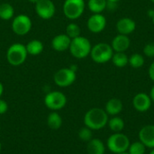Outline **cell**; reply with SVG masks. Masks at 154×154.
Returning <instances> with one entry per match:
<instances>
[{"instance_id":"cell-31","label":"cell","mask_w":154,"mask_h":154,"mask_svg":"<svg viewBox=\"0 0 154 154\" xmlns=\"http://www.w3.org/2000/svg\"><path fill=\"white\" fill-rule=\"evenodd\" d=\"M148 75H149V78L152 79V81H153L154 82V60L151 63V65H150V67H149Z\"/></svg>"},{"instance_id":"cell-30","label":"cell","mask_w":154,"mask_h":154,"mask_svg":"<svg viewBox=\"0 0 154 154\" xmlns=\"http://www.w3.org/2000/svg\"><path fill=\"white\" fill-rule=\"evenodd\" d=\"M7 110H8V105H7V103L5 100H3V99L0 98V115L5 114Z\"/></svg>"},{"instance_id":"cell-33","label":"cell","mask_w":154,"mask_h":154,"mask_svg":"<svg viewBox=\"0 0 154 154\" xmlns=\"http://www.w3.org/2000/svg\"><path fill=\"white\" fill-rule=\"evenodd\" d=\"M150 97H151V99H152V101L154 102V86H152V89H151V91H150Z\"/></svg>"},{"instance_id":"cell-4","label":"cell","mask_w":154,"mask_h":154,"mask_svg":"<svg viewBox=\"0 0 154 154\" xmlns=\"http://www.w3.org/2000/svg\"><path fill=\"white\" fill-rule=\"evenodd\" d=\"M114 51L109 43L98 42L96 45L92 46L89 56L94 62L104 64L111 60Z\"/></svg>"},{"instance_id":"cell-17","label":"cell","mask_w":154,"mask_h":154,"mask_svg":"<svg viewBox=\"0 0 154 154\" xmlns=\"http://www.w3.org/2000/svg\"><path fill=\"white\" fill-rule=\"evenodd\" d=\"M123 110V103L118 98H111L106 104L105 111L108 116H117Z\"/></svg>"},{"instance_id":"cell-35","label":"cell","mask_w":154,"mask_h":154,"mask_svg":"<svg viewBox=\"0 0 154 154\" xmlns=\"http://www.w3.org/2000/svg\"><path fill=\"white\" fill-rule=\"evenodd\" d=\"M3 92H4V86H3V84L0 82V97H1V96L3 95Z\"/></svg>"},{"instance_id":"cell-12","label":"cell","mask_w":154,"mask_h":154,"mask_svg":"<svg viewBox=\"0 0 154 154\" xmlns=\"http://www.w3.org/2000/svg\"><path fill=\"white\" fill-rule=\"evenodd\" d=\"M116 29L117 31V33L119 34L129 35L135 31L136 23L134 19L130 17H123L116 22Z\"/></svg>"},{"instance_id":"cell-34","label":"cell","mask_w":154,"mask_h":154,"mask_svg":"<svg viewBox=\"0 0 154 154\" xmlns=\"http://www.w3.org/2000/svg\"><path fill=\"white\" fill-rule=\"evenodd\" d=\"M147 14L151 17V18H152V16H153V14H154V10H149L148 12H147Z\"/></svg>"},{"instance_id":"cell-7","label":"cell","mask_w":154,"mask_h":154,"mask_svg":"<svg viewBox=\"0 0 154 154\" xmlns=\"http://www.w3.org/2000/svg\"><path fill=\"white\" fill-rule=\"evenodd\" d=\"M32 23L31 18L24 14H21L16 16H14L11 23V28L12 31L19 36L26 35L32 29Z\"/></svg>"},{"instance_id":"cell-19","label":"cell","mask_w":154,"mask_h":154,"mask_svg":"<svg viewBox=\"0 0 154 154\" xmlns=\"http://www.w3.org/2000/svg\"><path fill=\"white\" fill-rule=\"evenodd\" d=\"M25 48L29 55L36 56L43 51L44 45L40 40H32L25 45Z\"/></svg>"},{"instance_id":"cell-16","label":"cell","mask_w":154,"mask_h":154,"mask_svg":"<svg viewBox=\"0 0 154 154\" xmlns=\"http://www.w3.org/2000/svg\"><path fill=\"white\" fill-rule=\"evenodd\" d=\"M71 39L66 33H60L56 36L51 41L52 49L58 52H63L69 49Z\"/></svg>"},{"instance_id":"cell-15","label":"cell","mask_w":154,"mask_h":154,"mask_svg":"<svg viewBox=\"0 0 154 154\" xmlns=\"http://www.w3.org/2000/svg\"><path fill=\"white\" fill-rule=\"evenodd\" d=\"M139 141L142 142L146 148H154V125H145L140 130Z\"/></svg>"},{"instance_id":"cell-14","label":"cell","mask_w":154,"mask_h":154,"mask_svg":"<svg viewBox=\"0 0 154 154\" xmlns=\"http://www.w3.org/2000/svg\"><path fill=\"white\" fill-rule=\"evenodd\" d=\"M110 45L114 52H125L131 45V40L128 35L117 33L113 38Z\"/></svg>"},{"instance_id":"cell-25","label":"cell","mask_w":154,"mask_h":154,"mask_svg":"<svg viewBox=\"0 0 154 154\" xmlns=\"http://www.w3.org/2000/svg\"><path fill=\"white\" fill-rule=\"evenodd\" d=\"M145 63L143 55L141 53H134L128 59V64L134 69H140Z\"/></svg>"},{"instance_id":"cell-2","label":"cell","mask_w":154,"mask_h":154,"mask_svg":"<svg viewBox=\"0 0 154 154\" xmlns=\"http://www.w3.org/2000/svg\"><path fill=\"white\" fill-rule=\"evenodd\" d=\"M91 49L92 45L90 41L88 38L80 35L71 40L69 51L74 58L82 60L90 55Z\"/></svg>"},{"instance_id":"cell-6","label":"cell","mask_w":154,"mask_h":154,"mask_svg":"<svg viewBox=\"0 0 154 154\" xmlns=\"http://www.w3.org/2000/svg\"><path fill=\"white\" fill-rule=\"evenodd\" d=\"M86 8L85 0H65L62 5L64 15L69 20L79 19Z\"/></svg>"},{"instance_id":"cell-28","label":"cell","mask_w":154,"mask_h":154,"mask_svg":"<svg viewBox=\"0 0 154 154\" xmlns=\"http://www.w3.org/2000/svg\"><path fill=\"white\" fill-rule=\"evenodd\" d=\"M79 137L83 142H87V143L89 142L92 139V130L87 126L82 127L79 131Z\"/></svg>"},{"instance_id":"cell-23","label":"cell","mask_w":154,"mask_h":154,"mask_svg":"<svg viewBox=\"0 0 154 154\" xmlns=\"http://www.w3.org/2000/svg\"><path fill=\"white\" fill-rule=\"evenodd\" d=\"M47 124H48V126L51 128V129H53V130H58L61 127L62 125V118L61 116L56 113V112H52L51 113L49 116H48V118H47Z\"/></svg>"},{"instance_id":"cell-24","label":"cell","mask_w":154,"mask_h":154,"mask_svg":"<svg viewBox=\"0 0 154 154\" xmlns=\"http://www.w3.org/2000/svg\"><path fill=\"white\" fill-rule=\"evenodd\" d=\"M109 128L111 131H113L114 133H121L123 131V129L125 128V122L121 117L118 116H114L113 118L108 120L107 123Z\"/></svg>"},{"instance_id":"cell-36","label":"cell","mask_w":154,"mask_h":154,"mask_svg":"<svg viewBox=\"0 0 154 154\" xmlns=\"http://www.w3.org/2000/svg\"><path fill=\"white\" fill-rule=\"evenodd\" d=\"M28 1H29L30 3H32V4H34V5H35L39 0H28Z\"/></svg>"},{"instance_id":"cell-26","label":"cell","mask_w":154,"mask_h":154,"mask_svg":"<svg viewBox=\"0 0 154 154\" xmlns=\"http://www.w3.org/2000/svg\"><path fill=\"white\" fill-rule=\"evenodd\" d=\"M71 40L74 38H77L81 35V29L79 24L76 23H69L66 27V32H65Z\"/></svg>"},{"instance_id":"cell-18","label":"cell","mask_w":154,"mask_h":154,"mask_svg":"<svg viewBox=\"0 0 154 154\" xmlns=\"http://www.w3.org/2000/svg\"><path fill=\"white\" fill-rule=\"evenodd\" d=\"M105 151H106L105 144L100 139L92 138L89 142H88V145H87L88 154H104Z\"/></svg>"},{"instance_id":"cell-39","label":"cell","mask_w":154,"mask_h":154,"mask_svg":"<svg viewBox=\"0 0 154 154\" xmlns=\"http://www.w3.org/2000/svg\"><path fill=\"white\" fill-rule=\"evenodd\" d=\"M152 23H153V25H154V14H153V16H152Z\"/></svg>"},{"instance_id":"cell-27","label":"cell","mask_w":154,"mask_h":154,"mask_svg":"<svg viewBox=\"0 0 154 154\" xmlns=\"http://www.w3.org/2000/svg\"><path fill=\"white\" fill-rule=\"evenodd\" d=\"M146 152V146L142 142H135L134 143H130L128 148L129 154H144Z\"/></svg>"},{"instance_id":"cell-5","label":"cell","mask_w":154,"mask_h":154,"mask_svg":"<svg viewBox=\"0 0 154 154\" xmlns=\"http://www.w3.org/2000/svg\"><path fill=\"white\" fill-rule=\"evenodd\" d=\"M106 146L113 153L118 154L128 151L130 146L129 138L122 133H115L109 136L106 142Z\"/></svg>"},{"instance_id":"cell-22","label":"cell","mask_w":154,"mask_h":154,"mask_svg":"<svg viewBox=\"0 0 154 154\" xmlns=\"http://www.w3.org/2000/svg\"><path fill=\"white\" fill-rule=\"evenodd\" d=\"M128 59L129 57L125 52H114L111 60L116 68L121 69L128 65Z\"/></svg>"},{"instance_id":"cell-20","label":"cell","mask_w":154,"mask_h":154,"mask_svg":"<svg viewBox=\"0 0 154 154\" xmlns=\"http://www.w3.org/2000/svg\"><path fill=\"white\" fill-rule=\"evenodd\" d=\"M107 0H88V7L93 14H102L106 9Z\"/></svg>"},{"instance_id":"cell-10","label":"cell","mask_w":154,"mask_h":154,"mask_svg":"<svg viewBox=\"0 0 154 154\" xmlns=\"http://www.w3.org/2000/svg\"><path fill=\"white\" fill-rule=\"evenodd\" d=\"M34 5L37 15L43 20L52 18L56 13L55 5L51 0H39Z\"/></svg>"},{"instance_id":"cell-13","label":"cell","mask_w":154,"mask_h":154,"mask_svg":"<svg viewBox=\"0 0 154 154\" xmlns=\"http://www.w3.org/2000/svg\"><path fill=\"white\" fill-rule=\"evenodd\" d=\"M152 101L150 96L143 92L136 94L133 99L134 107L135 108V110H137L138 112H141V113L148 111L152 106Z\"/></svg>"},{"instance_id":"cell-41","label":"cell","mask_w":154,"mask_h":154,"mask_svg":"<svg viewBox=\"0 0 154 154\" xmlns=\"http://www.w3.org/2000/svg\"><path fill=\"white\" fill-rule=\"evenodd\" d=\"M1 148H2V144H1V143H0V152H1Z\"/></svg>"},{"instance_id":"cell-11","label":"cell","mask_w":154,"mask_h":154,"mask_svg":"<svg viewBox=\"0 0 154 154\" xmlns=\"http://www.w3.org/2000/svg\"><path fill=\"white\" fill-rule=\"evenodd\" d=\"M106 18L102 14H93L87 22V27L93 33H99L106 27Z\"/></svg>"},{"instance_id":"cell-40","label":"cell","mask_w":154,"mask_h":154,"mask_svg":"<svg viewBox=\"0 0 154 154\" xmlns=\"http://www.w3.org/2000/svg\"><path fill=\"white\" fill-rule=\"evenodd\" d=\"M118 154H129L128 152H122V153H118Z\"/></svg>"},{"instance_id":"cell-42","label":"cell","mask_w":154,"mask_h":154,"mask_svg":"<svg viewBox=\"0 0 154 154\" xmlns=\"http://www.w3.org/2000/svg\"><path fill=\"white\" fill-rule=\"evenodd\" d=\"M150 1H151L152 3H153V4H154V0H150Z\"/></svg>"},{"instance_id":"cell-29","label":"cell","mask_w":154,"mask_h":154,"mask_svg":"<svg viewBox=\"0 0 154 154\" xmlns=\"http://www.w3.org/2000/svg\"><path fill=\"white\" fill-rule=\"evenodd\" d=\"M143 54L145 57H148L151 59L154 58V42L146 43L143 47Z\"/></svg>"},{"instance_id":"cell-3","label":"cell","mask_w":154,"mask_h":154,"mask_svg":"<svg viewBox=\"0 0 154 154\" xmlns=\"http://www.w3.org/2000/svg\"><path fill=\"white\" fill-rule=\"evenodd\" d=\"M27 56L28 53L25 45L20 42L13 43L12 45L9 46L6 51L7 62L14 67H18L23 64L27 59Z\"/></svg>"},{"instance_id":"cell-1","label":"cell","mask_w":154,"mask_h":154,"mask_svg":"<svg viewBox=\"0 0 154 154\" xmlns=\"http://www.w3.org/2000/svg\"><path fill=\"white\" fill-rule=\"evenodd\" d=\"M108 115L106 112L98 107L89 109L84 116L85 126L91 130H100L104 128L108 123Z\"/></svg>"},{"instance_id":"cell-38","label":"cell","mask_w":154,"mask_h":154,"mask_svg":"<svg viewBox=\"0 0 154 154\" xmlns=\"http://www.w3.org/2000/svg\"><path fill=\"white\" fill-rule=\"evenodd\" d=\"M150 154H154V148H152V151L150 152Z\"/></svg>"},{"instance_id":"cell-9","label":"cell","mask_w":154,"mask_h":154,"mask_svg":"<svg viewBox=\"0 0 154 154\" xmlns=\"http://www.w3.org/2000/svg\"><path fill=\"white\" fill-rule=\"evenodd\" d=\"M46 106L53 111L62 109L67 104L66 96L60 91H51L44 97Z\"/></svg>"},{"instance_id":"cell-37","label":"cell","mask_w":154,"mask_h":154,"mask_svg":"<svg viewBox=\"0 0 154 154\" xmlns=\"http://www.w3.org/2000/svg\"><path fill=\"white\" fill-rule=\"evenodd\" d=\"M107 1H110V2H116V3H118V2H120L121 0H107Z\"/></svg>"},{"instance_id":"cell-32","label":"cell","mask_w":154,"mask_h":154,"mask_svg":"<svg viewBox=\"0 0 154 154\" xmlns=\"http://www.w3.org/2000/svg\"><path fill=\"white\" fill-rule=\"evenodd\" d=\"M116 5H117V3L116 2H110V1H107V4H106V9L109 10V11H114L116 8Z\"/></svg>"},{"instance_id":"cell-8","label":"cell","mask_w":154,"mask_h":154,"mask_svg":"<svg viewBox=\"0 0 154 154\" xmlns=\"http://www.w3.org/2000/svg\"><path fill=\"white\" fill-rule=\"evenodd\" d=\"M77 79L76 71L70 68H62L57 70L53 76L54 83L60 88H67L71 86Z\"/></svg>"},{"instance_id":"cell-21","label":"cell","mask_w":154,"mask_h":154,"mask_svg":"<svg viewBox=\"0 0 154 154\" xmlns=\"http://www.w3.org/2000/svg\"><path fill=\"white\" fill-rule=\"evenodd\" d=\"M14 16V9L9 3L0 4V18L5 21H8Z\"/></svg>"}]
</instances>
